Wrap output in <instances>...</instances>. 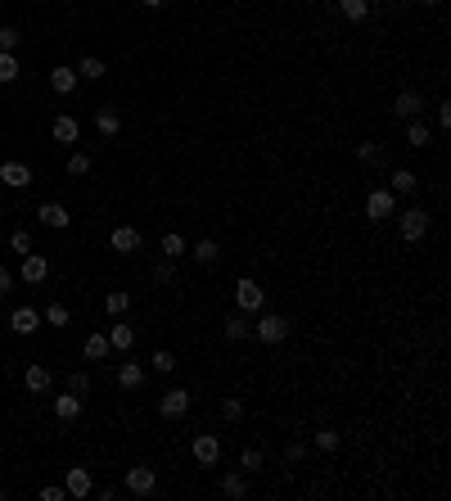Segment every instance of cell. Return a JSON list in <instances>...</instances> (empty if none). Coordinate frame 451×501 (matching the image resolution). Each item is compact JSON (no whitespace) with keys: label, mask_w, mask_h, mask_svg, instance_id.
Returning <instances> with one entry per match:
<instances>
[{"label":"cell","mask_w":451,"mask_h":501,"mask_svg":"<svg viewBox=\"0 0 451 501\" xmlns=\"http://www.w3.org/2000/svg\"><path fill=\"white\" fill-rule=\"evenodd\" d=\"M235 308L244 312V316H253V312H262L266 308V289L258 285V280H249L244 276L239 285H235Z\"/></svg>","instance_id":"cell-1"},{"label":"cell","mask_w":451,"mask_h":501,"mask_svg":"<svg viewBox=\"0 0 451 501\" xmlns=\"http://www.w3.org/2000/svg\"><path fill=\"white\" fill-rule=\"evenodd\" d=\"M397 217V230H401V240H424L429 235V217H424V208H406V213H393Z\"/></svg>","instance_id":"cell-2"},{"label":"cell","mask_w":451,"mask_h":501,"mask_svg":"<svg viewBox=\"0 0 451 501\" xmlns=\"http://www.w3.org/2000/svg\"><path fill=\"white\" fill-rule=\"evenodd\" d=\"M393 213H397V194L393 190H370L365 194V217H370V222H388Z\"/></svg>","instance_id":"cell-3"},{"label":"cell","mask_w":451,"mask_h":501,"mask_svg":"<svg viewBox=\"0 0 451 501\" xmlns=\"http://www.w3.org/2000/svg\"><path fill=\"white\" fill-rule=\"evenodd\" d=\"M190 451H194V461H199V466H217V461H222V438L217 434H194V443H190Z\"/></svg>","instance_id":"cell-4"},{"label":"cell","mask_w":451,"mask_h":501,"mask_svg":"<svg viewBox=\"0 0 451 501\" xmlns=\"http://www.w3.org/2000/svg\"><path fill=\"white\" fill-rule=\"evenodd\" d=\"M122 488H127L131 497H149L154 488H158V474L149 466H136V470H127V479H122Z\"/></svg>","instance_id":"cell-5"},{"label":"cell","mask_w":451,"mask_h":501,"mask_svg":"<svg viewBox=\"0 0 451 501\" xmlns=\"http://www.w3.org/2000/svg\"><path fill=\"white\" fill-rule=\"evenodd\" d=\"M253 334L262 339V344H285V334H289V321L285 316H275V312H266L258 325H253Z\"/></svg>","instance_id":"cell-6"},{"label":"cell","mask_w":451,"mask_h":501,"mask_svg":"<svg viewBox=\"0 0 451 501\" xmlns=\"http://www.w3.org/2000/svg\"><path fill=\"white\" fill-rule=\"evenodd\" d=\"M185 411H190V393H185V388H167V393L158 398V415H167V420H181Z\"/></svg>","instance_id":"cell-7"},{"label":"cell","mask_w":451,"mask_h":501,"mask_svg":"<svg viewBox=\"0 0 451 501\" xmlns=\"http://www.w3.org/2000/svg\"><path fill=\"white\" fill-rule=\"evenodd\" d=\"M18 276H23V285H41L45 276H50V262L41 258V253H23V266H18Z\"/></svg>","instance_id":"cell-8"},{"label":"cell","mask_w":451,"mask_h":501,"mask_svg":"<svg viewBox=\"0 0 451 501\" xmlns=\"http://www.w3.org/2000/svg\"><path fill=\"white\" fill-rule=\"evenodd\" d=\"M64 492H68V497H77V501H81V497H91V492H95L91 470H86V466H72V470H68V479H64Z\"/></svg>","instance_id":"cell-9"},{"label":"cell","mask_w":451,"mask_h":501,"mask_svg":"<svg viewBox=\"0 0 451 501\" xmlns=\"http://www.w3.org/2000/svg\"><path fill=\"white\" fill-rule=\"evenodd\" d=\"M9 330H14V334H36V330H41V312L36 308H14L9 312Z\"/></svg>","instance_id":"cell-10"},{"label":"cell","mask_w":451,"mask_h":501,"mask_svg":"<svg viewBox=\"0 0 451 501\" xmlns=\"http://www.w3.org/2000/svg\"><path fill=\"white\" fill-rule=\"evenodd\" d=\"M108 244H113V253H140V230L136 226H118L113 235H108Z\"/></svg>","instance_id":"cell-11"},{"label":"cell","mask_w":451,"mask_h":501,"mask_svg":"<svg viewBox=\"0 0 451 501\" xmlns=\"http://www.w3.org/2000/svg\"><path fill=\"white\" fill-rule=\"evenodd\" d=\"M0 181L9 190H23V186H32V167L28 163H0Z\"/></svg>","instance_id":"cell-12"},{"label":"cell","mask_w":451,"mask_h":501,"mask_svg":"<svg viewBox=\"0 0 451 501\" xmlns=\"http://www.w3.org/2000/svg\"><path fill=\"white\" fill-rule=\"evenodd\" d=\"M36 217H41V226H50V230H64L72 222L64 203H41V208H36Z\"/></svg>","instance_id":"cell-13"},{"label":"cell","mask_w":451,"mask_h":501,"mask_svg":"<svg viewBox=\"0 0 451 501\" xmlns=\"http://www.w3.org/2000/svg\"><path fill=\"white\" fill-rule=\"evenodd\" d=\"M23 384H28V393H50V384H55L50 366H28V375H23Z\"/></svg>","instance_id":"cell-14"},{"label":"cell","mask_w":451,"mask_h":501,"mask_svg":"<svg viewBox=\"0 0 451 501\" xmlns=\"http://www.w3.org/2000/svg\"><path fill=\"white\" fill-rule=\"evenodd\" d=\"M77 81H81L77 68H64V64H59V68L50 72V91H55V95H72V91H77Z\"/></svg>","instance_id":"cell-15"},{"label":"cell","mask_w":451,"mask_h":501,"mask_svg":"<svg viewBox=\"0 0 451 501\" xmlns=\"http://www.w3.org/2000/svg\"><path fill=\"white\" fill-rule=\"evenodd\" d=\"M393 113H397V118H406V122H411V118H420V113H424V100H420V95H416V91H401V95H397V100H393Z\"/></svg>","instance_id":"cell-16"},{"label":"cell","mask_w":451,"mask_h":501,"mask_svg":"<svg viewBox=\"0 0 451 501\" xmlns=\"http://www.w3.org/2000/svg\"><path fill=\"white\" fill-rule=\"evenodd\" d=\"M222 334L230 339V344H239V339H249V334H253V325L244 321V312H230L226 321H222Z\"/></svg>","instance_id":"cell-17"},{"label":"cell","mask_w":451,"mask_h":501,"mask_svg":"<svg viewBox=\"0 0 451 501\" xmlns=\"http://www.w3.org/2000/svg\"><path fill=\"white\" fill-rule=\"evenodd\" d=\"M50 131H55V140H59V145H77V136H81L77 118H68V113H64V118H55V127H50Z\"/></svg>","instance_id":"cell-18"},{"label":"cell","mask_w":451,"mask_h":501,"mask_svg":"<svg viewBox=\"0 0 451 501\" xmlns=\"http://www.w3.org/2000/svg\"><path fill=\"white\" fill-rule=\"evenodd\" d=\"M118 384H122V388H140V384H144V366H140V361H122V366H118Z\"/></svg>","instance_id":"cell-19"},{"label":"cell","mask_w":451,"mask_h":501,"mask_svg":"<svg viewBox=\"0 0 451 501\" xmlns=\"http://www.w3.org/2000/svg\"><path fill=\"white\" fill-rule=\"evenodd\" d=\"M95 131H100V136H118V131H122V118L113 113V108H95Z\"/></svg>","instance_id":"cell-20"},{"label":"cell","mask_w":451,"mask_h":501,"mask_svg":"<svg viewBox=\"0 0 451 501\" xmlns=\"http://www.w3.org/2000/svg\"><path fill=\"white\" fill-rule=\"evenodd\" d=\"M55 415H59V420H77V415H81V398L77 393L55 398Z\"/></svg>","instance_id":"cell-21"},{"label":"cell","mask_w":451,"mask_h":501,"mask_svg":"<svg viewBox=\"0 0 451 501\" xmlns=\"http://www.w3.org/2000/svg\"><path fill=\"white\" fill-rule=\"evenodd\" d=\"M194 262H203V266H212L217 258H222V244H217V240H199V244H194Z\"/></svg>","instance_id":"cell-22"},{"label":"cell","mask_w":451,"mask_h":501,"mask_svg":"<svg viewBox=\"0 0 451 501\" xmlns=\"http://www.w3.org/2000/svg\"><path fill=\"white\" fill-rule=\"evenodd\" d=\"M81 352H86V361H104L108 352H113V344H108V334H91V339H86V348H81Z\"/></svg>","instance_id":"cell-23"},{"label":"cell","mask_w":451,"mask_h":501,"mask_svg":"<svg viewBox=\"0 0 451 501\" xmlns=\"http://www.w3.org/2000/svg\"><path fill=\"white\" fill-rule=\"evenodd\" d=\"M222 492H226V497H235V501H239L244 492H249V474H239V470H230V474H226V479H222Z\"/></svg>","instance_id":"cell-24"},{"label":"cell","mask_w":451,"mask_h":501,"mask_svg":"<svg viewBox=\"0 0 451 501\" xmlns=\"http://www.w3.org/2000/svg\"><path fill=\"white\" fill-rule=\"evenodd\" d=\"M416 186H420V176L411 167H397L393 172V194H416Z\"/></svg>","instance_id":"cell-25"},{"label":"cell","mask_w":451,"mask_h":501,"mask_svg":"<svg viewBox=\"0 0 451 501\" xmlns=\"http://www.w3.org/2000/svg\"><path fill=\"white\" fill-rule=\"evenodd\" d=\"M357 158H361L365 167H379L384 163V145L379 140H365V145H357Z\"/></svg>","instance_id":"cell-26"},{"label":"cell","mask_w":451,"mask_h":501,"mask_svg":"<svg viewBox=\"0 0 451 501\" xmlns=\"http://www.w3.org/2000/svg\"><path fill=\"white\" fill-rule=\"evenodd\" d=\"M104 59H95V55H86V59H81V64H77V77H86V81H100L104 77Z\"/></svg>","instance_id":"cell-27"},{"label":"cell","mask_w":451,"mask_h":501,"mask_svg":"<svg viewBox=\"0 0 451 501\" xmlns=\"http://www.w3.org/2000/svg\"><path fill=\"white\" fill-rule=\"evenodd\" d=\"M108 344H113L118 352H127L131 344H136V330H131V325H113V330H108Z\"/></svg>","instance_id":"cell-28"},{"label":"cell","mask_w":451,"mask_h":501,"mask_svg":"<svg viewBox=\"0 0 451 501\" xmlns=\"http://www.w3.org/2000/svg\"><path fill=\"white\" fill-rule=\"evenodd\" d=\"M338 9H343V18L365 23V14H370V0H338Z\"/></svg>","instance_id":"cell-29"},{"label":"cell","mask_w":451,"mask_h":501,"mask_svg":"<svg viewBox=\"0 0 451 501\" xmlns=\"http://www.w3.org/2000/svg\"><path fill=\"white\" fill-rule=\"evenodd\" d=\"M406 140H411V145H416V150H424V145H429L433 136H429V127H424V122H420V118H411V127H406Z\"/></svg>","instance_id":"cell-30"},{"label":"cell","mask_w":451,"mask_h":501,"mask_svg":"<svg viewBox=\"0 0 451 501\" xmlns=\"http://www.w3.org/2000/svg\"><path fill=\"white\" fill-rule=\"evenodd\" d=\"M18 59L14 55H0V86H9V81H18Z\"/></svg>","instance_id":"cell-31"},{"label":"cell","mask_w":451,"mask_h":501,"mask_svg":"<svg viewBox=\"0 0 451 501\" xmlns=\"http://www.w3.org/2000/svg\"><path fill=\"white\" fill-rule=\"evenodd\" d=\"M127 308H131V294H122V289H113V294L104 298V312H108V316H122Z\"/></svg>","instance_id":"cell-32"},{"label":"cell","mask_w":451,"mask_h":501,"mask_svg":"<svg viewBox=\"0 0 451 501\" xmlns=\"http://www.w3.org/2000/svg\"><path fill=\"white\" fill-rule=\"evenodd\" d=\"M181 253H185V240H181L176 230H167V235H163V258H172V262H176Z\"/></svg>","instance_id":"cell-33"},{"label":"cell","mask_w":451,"mask_h":501,"mask_svg":"<svg viewBox=\"0 0 451 501\" xmlns=\"http://www.w3.org/2000/svg\"><path fill=\"white\" fill-rule=\"evenodd\" d=\"M68 393L86 398V393H91V375H86V371H72V375H68Z\"/></svg>","instance_id":"cell-34"},{"label":"cell","mask_w":451,"mask_h":501,"mask_svg":"<svg viewBox=\"0 0 451 501\" xmlns=\"http://www.w3.org/2000/svg\"><path fill=\"white\" fill-rule=\"evenodd\" d=\"M18 41H23V32H18V28H0V55H14V50H18Z\"/></svg>","instance_id":"cell-35"},{"label":"cell","mask_w":451,"mask_h":501,"mask_svg":"<svg viewBox=\"0 0 451 501\" xmlns=\"http://www.w3.org/2000/svg\"><path fill=\"white\" fill-rule=\"evenodd\" d=\"M149 366H154V371H158V375H172V371H176V366H181V361L172 357V352H154V357H149Z\"/></svg>","instance_id":"cell-36"},{"label":"cell","mask_w":451,"mask_h":501,"mask_svg":"<svg viewBox=\"0 0 451 501\" xmlns=\"http://www.w3.org/2000/svg\"><path fill=\"white\" fill-rule=\"evenodd\" d=\"M239 470H244V474H258V470H262V451H258V447H249V451L239 456Z\"/></svg>","instance_id":"cell-37"},{"label":"cell","mask_w":451,"mask_h":501,"mask_svg":"<svg viewBox=\"0 0 451 501\" xmlns=\"http://www.w3.org/2000/svg\"><path fill=\"white\" fill-rule=\"evenodd\" d=\"M222 415H226L230 424H235V420H244V402H239V398H222Z\"/></svg>","instance_id":"cell-38"},{"label":"cell","mask_w":451,"mask_h":501,"mask_svg":"<svg viewBox=\"0 0 451 501\" xmlns=\"http://www.w3.org/2000/svg\"><path fill=\"white\" fill-rule=\"evenodd\" d=\"M86 172H91V158L86 154H72L68 158V176H86Z\"/></svg>","instance_id":"cell-39"},{"label":"cell","mask_w":451,"mask_h":501,"mask_svg":"<svg viewBox=\"0 0 451 501\" xmlns=\"http://www.w3.org/2000/svg\"><path fill=\"white\" fill-rule=\"evenodd\" d=\"M316 447H321V451H334V447H338V429H316Z\"/></svg>","instance_id":"cell-40"},{"label":"cell","mask_w":451,"mask_h":501,"mask_svg":"<svg viewBox=\"0 0 451 501\" xmlns=\"http://www.w3.org/2000/svg\"><path fill=\"white\" fill-rule=\"evenodd\" d=\"M167 280H176V266H172V258L154 266V285H167Z\"/></svg>","instance_id":"cell-41"},{"label":"cell","mask_w":451,"mask_h":501,"mask_svg":"<svg viewBox=\"0 0 451 501\" xmlns=\"http://www.w3.org/2000/svg\"><path fill=\"white\" fill-rule=\"evenodd\" d=\"M9 249H14V253H32V235H28V230H14V235H9Z\"/></svg>","instance_id":"cell-42"},{"label":"cell","mask_w":451,"mask_h":501,"mask_svg":"<svg viewBox=\"0 0 451 501\" xmlns=\"http://www.w3.org/2000/svg\"><path fill=\"white\" fill-rule=\"evenodd\" d=\"M45 321H50V325H68V308H64V303H50V308H45Z\"/></svg>","instance_id":"cell-43"},{"label":"cell","mask_w":451,"mask_h":501,"mask_svg":"<svg viewBox=\"0 0 451 501\" xmlns=\"http://www.w3.org/2000/svg\"><path fill=\"white\" fill-rule=\"evenodd\" d=\"M64 497H68V492H64V488H55V483L41 488V501H64Z\"/></svg>","instance_id":"cell-44"},{"label":"cell","mask_w":451,"mask_h":501,"mask_svg":"<svg viewBox=\"0 0 451 501\" xmlns=\"http://www.w3.org/2000/svg\"><path fill=\"white\" fill-rule=\"evenodd\" d=\"M9 285H14V271H9V266H0V294H9Z\"/></svg>","instance_id":"cell-45"},{"label":"cell","mask_w":451,"mask_h":501,"mask_svg":"<svg viewBox=\"0 0 451 501\" xmlns=\"http://www.w3.org/2000/svg\"><path fill=\"white\" fill-rule=\"evenodd\" d=\"M438 122H443V127H451V104H447V100L438 104Z\"/></svg>","instance_id":"cell-46"},{"label":"cell","mask_w":451,"mask_h":501,"mask_svg":"<svg viewBox=\"0 0 451 501\" xmlns=\"http://www.w3.org/2000/svg\"><path fill=\"white\" fill-rule=\"evenodd\" d=\"M140 5H144V9H158V5H163V0H140Z\"/></svg>","instance_id":"cell-47"},{"label":"cell","mask_w":451,"mask_h":501,"mask_svg":"<svg viewBox=\"0 0 451 501\" xmlns=\"http://www.w3.org/2000/svg\"><path fill=\"white\" fill-rule=\"evenodd\" d=\"M438 5H443V0H424V9H438Z\"/></svg>","instance_id":"cell-48"},{"label":"cell","mask_w":451,"mask_h":501,"mask_svg":"<svg viewBox=\"0 0 451 501\" xmlns=\"http://www.w3.org/2000/svg\"><path fill=\"white\" fill-rule=\"evenodd\" d=\"M0 501H5V488H0Z\"/></svg>","instance_id":"cell-49"}]
</instances>
